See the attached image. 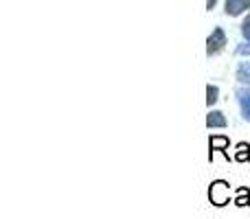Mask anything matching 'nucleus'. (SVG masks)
Returning a JSON list of instances; mask_svg holds the SVG:
<instances>
[{"instance_id": "nucleus-1", "label": "nucleus", "mask_w": 250, "mask_h": 219, "mask_svg": "<svg viewBox=\"0 0 250 219\" xmlns=\"http://www.w3.org/2000/svg\"><path fill=\"white\" fill-rule=\"evenodd\" d=\"M208 199H211L215 206H224V204H229V184H226L224 180L213 182L211 189H208Z\"/></svg>"}, {"instance_id": "nucleus-2", "label": "nucleus", "mask_w": 250, "mask_h": 219, "mask_svg": "<svg viewBox=\"0 0 250 219\" xmlns=\"http://www.w3.org/2000/svg\"><path fill=\"white\" fill-rule=\"evenodd\" d=\"M224 44H226L224 31L215 29V31H213V35L208 38V42H207V53H208V55H215L217 51H222V46H224Z\"/></svg>"}, {"instance_id": "nucleus-3", "label": "nucleus", "mask_w": 250, "mask_h": 219, "mask_svg": "<svg viewBox=\"0 0 250 219\" xmlns=\"http://www.w3.org/2000/svg\"><path fill=\"white\" fill-rule=\"evenodd\" d=\"M246 9H250V0H226V13L229 16H239Z\"/></svg>"}, {"instance_id": "nucleus-4", "label": "nucleus", "mask_w": 250, "mask_h": 219, "mask_svg": "<svg viewBox=\"0 0 250 219\" xmlns=\"http://www.w3.org/2000/svg\"><path fill=\"white\" fill-rule=\"evenodd\" d=\"M237 101H239V108H242L244 119L250 120V90L239 88V90H237Z\"/></svg>"}, {"instance_id": "nucleus-5", "label": "nucleus", "mask_w": 250, "mask_h": 219, "mask_svg": "<svg viewBox=\"0 0 250 219\" xmlns=\"http://www.w3.org/2000/svg\"><path fill=\"white\" fill-rule=\"evenodd\" d=\"M207 125L208 127H226V119L222 112H211L207 116Z\"/></svg>"}, {"instance_id": "nucleus-6", "label": "nucleus", "mask_w": 250, "mask_h": 219, "mask_svg": "<svg viewBox=\"0 0 250 219\" xmlns=\"http://www.w3.org/2000/svg\"><path fill=\"white\" fill-rule=\"evenodd\" d=\"M208 145H211V151H224L226 154V147H229V138L226 136H211V140H208Z\"/></svg>"}, {"instance_id": "nucleus-7", "label": "nucleus", "mask_w": 250, "mask_h": 219, "mask_svg": "<svg viewBox=\"0 0 250 219\" xmlns=\"http://www.w3.org/2000/svg\"><path fill=\"white\" fill-rule=\"evenodd\" d=\"M235 160H239V162H248V160H250V147L246 145V142H239V145H237Z\"/></svg>"}, {"instance_id": "nucleus-8", "label": "nucleus", "mask_w": 250, "mask_h": 219, "mask_svg": "<svg viewBox=\"0 0 250 219\" xmlns=\"http://www.w3.org/2000/svg\"><path fill=\"white\" fill-rule=\"evenodd\" d=\"M235 204H237V206H248V204H250L248 189H239L237 191V199H235Z\"/></svg>"}, {"instance_id": "nucleus-9", "label": "nucleus", "mask_w": 250, "mask_h": 219, "mask_svg": "<svg viewBox=\"0 0 250 219\" xmlns=\"http://www.w3.org/2000/svg\"><path fill=\"white\" fill-rule=\"evenodd\" d=\"M237 77L242 79V81H248L250 83V64L246 61V64H242L239 66V73H237Z\"/></svg>"}, {"instance_id": "nucleus-10", "label": "nucleus", "mask_w": 250, "mask_h": 219, "mask_svg": "<svg viewBox=\"0 0 250 219\" xmlns=\"http://www.w3.org/2000/svg\"><path fill=\"white\" fill-rule=\"evenodd\" d=\"M207 103L208 105H213V103H215V101H217V88L215 86H208V90H207Z\"/></svg>"}, {"instance_id": "nucleus-11", "label": "nucleus", "mask_w": 250, "mask_h": 219, "mask_svg": "<svg viewBox=\"0 0 250 219\" xmlns=\"http://www.w3.org/2000/svg\"><path fill=\"white\" fill-rule=\"evenodd\" d=\"M242 33H244V38H246L248 42H250V20H246V22L242 24Z\"/></svg>"}, {"instance_id": "nucleus-12", "label": "nucleus", "mask_w": 250, "mask_h": 219, "mask_svg": "<svg viewBox=\"0 0 250 219\" xmlns=\"http://www.w3.org/2000/svg\"><path fill=\"white\" fill-rule=\"evenodd\" d=\"M213 4H215V0H207V7H208V9H211Z\"/></svg>"}]
</instances>
